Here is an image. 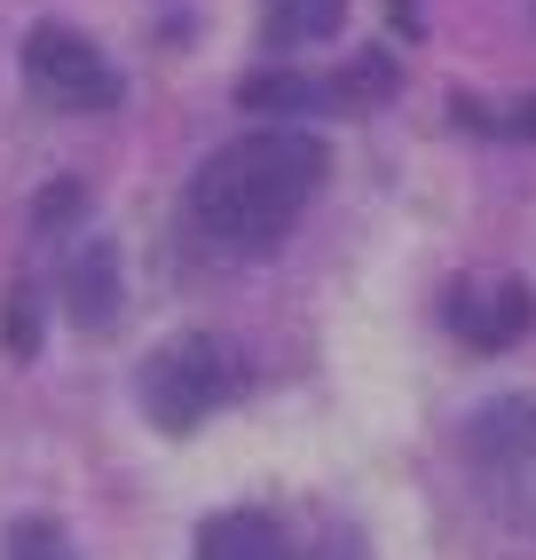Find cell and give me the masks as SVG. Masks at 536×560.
<instances>
[{"instance_id":"cell-1","label":"cell","mask_w":536,"mask_h":560,"mask_svg":"<svg viewBox=\"0 0 536 560\" xmlns=\"http://www.w3.org/2000/svg\"><path fill=\"white\" fill-rule=\"evenodd\" d=\"M316 190H324V142L268 127V135H245L229 151H213L189 174V230L206 245H229V253H268L308 213Z\"/></svg>"},{"instance_id":"cell-2","label":"cell","mask_w":536,"mask_h":560,"mask_svg":"<svg viewBox=\"0 0 536 560\" xmlns=\"http://www.w3.org/2000/svg\"><path fill=\"white\" fill-rule=\"evenodd\" d=\"M237 395H245V355L229 340H213V331H182V340H166L142 363V410L166 434H189L198 419L229 410Z\"/></svg>"},{"instance_id":"cell-3","label":"cell","mask_w":536,"mask_h":560,"mask_svg":"<svg viewBox=\"0 0 536 560\" xmlns=\"http://www.w3.org/2000/svg\"><path fill=\"white\" fill-rule=\"evenodd\" d=\"M24 71L32 88H40L56 110H110L119 103V71H110V56L88 40V32L71 24H40L24 40Z\"/></svg>"},{"instance_id":"cell-4","label":"cell","mask_w":536,"mask_h":560,"mask_svg":"<svg viewBox=\"0 0 536 560\" xmlns=\"http://www.w3.org/2000/svg\"><path fill=\"white\" fill-rule=\"evenodd\" d=\"M442 316H450V331H457L466 348L497 355V348H513L521 331L536 324V292H528L521 277H481V284H457Z\"/></svg>"},{"instance_id":"cell-5","label":"cell","mask_w":536,"mask_h":560,"mask_svg":"<svg viewBox=\"0 0 536 560\" xmlns=\"http://www.w3.org/2000/svg\"><path fill=\"white\" fill-rule=\"evenodd\" d=\"M466 451L481 466H528L536 458V395H497L466 419Z\"/></svg>"},{"instance_id":"cell-6","label":"cell","mask_w":536,"mask_h":560,"mask_svg":"<svg viewBox=\"0 0 536 560\" xmlns=\"http://www.w3.org/2000/svg\"><path fill=\"white\" fill-rule=\"evenodd\" d=\"M198 560H292V545L268 513H213L198 529Z\"/></svg>"},{"instance_id":"cell-7","label":"cell","mask_w":536,"mask_h":560,"mask_svg":"<svg viewBox=\"0 0 536 560\" xmlns=\"http://www.w3.org/2000/svg\"><path fill=\"white\" fill-rule=\"evenodd\" d=\"M71 316L88 331H103L119 316V253H110V237H95L80 260H71Z\"/></svg>"},{"instance_id":"cell-8","label":"cell","mask_w":536,"mask_h":560,"mask_svg":"<svg viewBox=\"0 0 536 560\" xmlns=\"http://www.w3.org/2000/svg\"><path fill=\"white\" fill-rule=\"evenodd\" d=\"M339 16H348V0H260V24H268V40H284V48H308V40H331Z\"/></svg>"},{"instance_id":"cell-9","label":"cell","mask_w":536,"mask_h":560,"mask_svg":"<svg viewBox=\"0 0 536 560\" xmlns=\"http://www.w3.org/2000/svg\"><path fill=\"white\" fill-rule=\"evenodd\" d=\"M0 348H9L16 363L40 355V284H16L9 308H0Z\"/></svg>"},{"instance_id":"cell-10","label":"cell","mask_w":536,"mask_h":560,"mask_svg":"<svg viewBox=\"0 0 536 560\" xmlns=\"http://www.w3.org/2000/svg\"><path fill=\"white\" fill-rule=\"evenodd\" d=\"M316 95H324V88L292 80V71H277V80L260 71V80H245V88H237V103H245V110H300V103H316Z\"/></svg>"},{"instance_id":"cell-11","label":"cell","mask_w":536,"mask_h":560,"mask_svg":"<svg viewBox=\"0 0 536 560\" xmlns=\"http://www.w3.org/2000/svg\"><path fill=\"white\" fill-rule=\"evenodd\" d=\"M9 560H71V545H63L56 521H16V529H9Z\"/></svg>"},{"instance_id":"cell-12","label":"cell","mask_w":536,"mask_h":560,"mask_svg":"<svg viewBox=\"0 0 536 560\" xmlns=\"http://www.w3.org/2000/svg\"><path fill=\"white\" fill-rule=\"evenodd\" d=\"M80 198H88V190H80V182H56V190H40V206H32V221H40V237H56V230H63V221H71V213H80Z\"/></svg>"},{"instance_id":"cell-13","label":"cell","mask_w":536,"mask_h":560,"mask_svg":"<svg viewBox=\"0 0 536 560\" xmlns=\"http://www.w3.org/2000/svg\"><path fill=\"white\" fill-rule=\"evenodd\" d=\"M387 16H395L403 40H418V0H387Z\"/></svg>"},{"instance_id":"cell-14","label":"cell","mask_w":536,"mask_h":560,"mask_svg":"<svg viewBox=\"0 0 536 560\" xmlns=\"http://www.w3.org/2000/svg\"><path fill=\"white\" fill-rule=\"evenodd\" d=\"M324 560H339V552H324Z\"/></svg>"}]
</instances>
